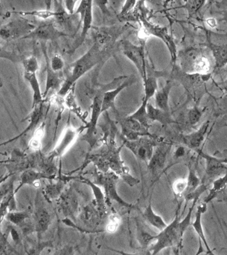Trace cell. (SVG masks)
<instances>
[{"mask_svg": "<svg viewBox=\"0 0 227 255\" xmlns=\"http://www.w3.org/2000/svg\"><path fill=\"white\" fill-rule=\"evenodd\" d=\"M198 200L199 199H195L193 201L192 205L189 209L186 216L181 221L179 218L180 207H178L172 222L167 225V226L161 231L159 234L155 235V243L149 249V255H158L161 251L165 249L181 244L185 231L191 225V217Z\"/></svg>", "mask_w": 227, "mask_h": 255, "instance_id": "1", "label": "cell"}, {"mask_svg": "<svg viewBox=\"0 0 227 255\" xmlns=\"http://www.w3.org/2000/svg\"><path fill=\"white\" fill-rule=\"evenodd\" d=\"M106 50L101 49V47L95 43L83 57L80 58L75 63H72L69 67V75L65 80L60 88L58 95L64 97L67 95L72 86L74 85L88 71L97 65L98 63L103 61V58L107 56Z\"/></svg>", "mask_w": 227, "mask_h": 255, "instance_id": "2", "label": "cell"}, {"mask_svg": "<svg viewBox=\"0 0 227 255\" xmlns=\"http://www.w3.org/2000/svg\"><path fill=\"white\" fill-rule=\"evenodd\" d=\"M209 51L201 47H189L177 53L181 71L190 75H209L212 69Z\"/></svg>", "mask_w": 227, "mask_h": 255, "instance_id": "3", "label": "cell"}, {"mask_svg": "<svg viewBox=\"0 0 227 255\" xmlns=\"http://www.w3.org/2000/svg\"><path fill=\"white\" fill-rule=\"evenodd\" d=\"M93 177V180L92 181L98 186L103 187L108 205H111L112 201H115L125 209L133 208L132 204L123 200L117 193V185L119 177L113 171L103 173L96 170L94 173Z\"/></svg>", "mask_w": 227, "mask_h": 255, "instance_id": "4", "label": "cell"}, {"mask_svg": "<svg viewBox=\"0 0 227 255\" xmlns=\"http://www.w3.org/2000/svg\"><path fill=\"white\" fill-rule=\"evenodd\" d=\"M196 152L205 160V171L201 183L209 187L215 179L227 173V163L225 159L218 158L199 149Z\"/></svg>", "mask_w": 227, "mask_h": 255, "instance_id": "5", "label": "cell"}, {"mask_svg": "<svg viewBox=\"0 0 227 255\" xmlns=\"http://www.w3.org/2000/svg\"><path fill=\"white\" fill-rule=\"evenodd\" d=\"M35 28V26L27 19L18 18L0 27V37L5 41L23 39Z\"/></svg>", "mask_w": 227, "mask_h": 255, "instance_id": "6", "label": "cell"}, {"mask_svg": "<svg viewBox=\"0 0 227 255\" xmlns=\"http://www.w3.org/2000/svg\"><path fill=\"white\" fill-rule=\"evenodd\" d=\"M57 203L59 208L60 212L65 217V218L71 219L75 223L81 210L79 197L73 189H65L59 198L57 199Z\"/></svg>", "mask_w": 227, "mask_h": 255, "instance_id": "7", "label": "cell"}, {"mask_svg": "<svg viewBox=\"0 0 227 255\" xmlns=\"http://www.w3.org/2000/svg\"><path fill=\"white\" fill-rule=\"evenodd\" d=\"M151 137L147 135L133 141L123 138V145L128 148L137 159L144 161L147 165L157 145Z\"/></svg>", "mask_w": 227, "mask_h": 255, "instance_id": "8", "label": "cell"}, {"mask_svg": "<svg viewBox=\"0 0 227 255\" xmlns=\"http://www.w3.org/2000/svg\"><path fill=\"white\" fill-rule=\"evenodd\" d=\"M122 49L125 57L134 64L139 75L143 79L146 73L147 63L144 48L142 46L135 45L131 42L125 40L123 41Z\"/></svg>", "mask_w": 227, "mask_h": 255, "instance_id": "9", "label": "cell"}, {"mask_svg": "<svg viewBox=\"0 0 227 255\" xmlns=\"http://www.w3.org/2000/svg\"><path fill=\"white\" fill-rule=\"evenodd\" d=\"M67 34L58 29L54 23L51 22H43L35 27L23 39L41 40V41H55L59 38L66 36Z\"/></svg>", "mask_w": 227, "mask_h": 255, "instance_id": "10", "label": "cell"}, {"mask_svg": "<svg viewBox=\"0 0 227 255\" xmlns=\"http://www.w3.org/2000/svg\"><path fill=\"white\" fill-rule=\"evenodd\" d=\"M141 21L144 25L145 29L151 35L157 36L164 42L168 48L171 58V63H175L177 61V48L172 37L168 33L166 27H161L149 23L145 18H141Z\"/></svg>", "mask_w": 227, "mask_h": 255, "instance_id": "11", "label": "cell"}, {"mask_svg": "<svg viewBox=\"0 0 227 255\" xmlns=\"http://www.w3.org/2000/svg\"><path fill=\"white\" fill-rule=\"evenodd\" d=\"M33 223L35 233H37L38 241H41L51 223V215L47 208L41 203L36 202L33 214Z\"/></svg>", "mask_w": 227, "mask_h": 255, "instance_id": "12", "label": "cell"}, {"mask_svg": "<svg viewBox=\"0 0 227 255\" xmlns=\"http://www.w3.org/2000/svg\"><path fill=\"white\" fill-rule=\"evenodd\" d=\"M43 113L44 103L39 104V105L33 108L31 113L23 120V121H29V124H28L26 128L21 133H19V135H16L15 137H12V138H10L8 140L0 143V147L17 141L18 139L21 138L23 135H27L28 133L31 132V131L37 129L39 127L42 119H43Z\"/></svg>", "mask_w": 227, "mask_h": 255, "instance_id": "13", "label": "cell"}, {"mask_svg": "<svg viewBox=\"0 0 227 255\" xmlns=\"http://www.w3.org/2000/svg\"><path fill=\"white\" fill-rule=\"evenodd\" d=\"M171 145L168 143H161L155 147L152 156L147 163L151 173L157 175L164 169L167 155L170 151Z\"/></svg>", "mask_w": 227, "mask_h": 255, "instance_id": "14", "label": "cell"}, {"mask_svg": "<svg viewBox=\"0 0 227 255\" xmlns=\"http://www.w3.org/2000/svg\"><path fill=\"white\" fill-rule=\"evenodd\" d=\"M78 134H79V131L77 129L67 128L62 135L59 142L54 147L53 150L47 155V156L53 160L57 157H61L71 146Z\"/></svg>", "mask_w": 227, "mask_h": 255, "instance_id": "15", "label": "cell"}, {"mask_svg": "<svg viewBox=\"0 0 227 255\" xmlns=\"http://www.w3.org/2000/svg\"><path fill=\"white\" fill-rule=\"evenodd\" d=\"M5 219L9 222L19 227L23 234L26 236L35 232L33 220L30 218L27 211H10L6 215Z\"/></svg>", "mask_w": 227, "mask_h": 255, "instance_id": "16", "label": "cell"}, {"mask_svg": "<svg viewBox=\"0 0 227 255\" xmlns=\"http://www.w3.org/2000/svg\"><path fill=\"white\" fill-rule=\"evenodd\" d=\"M77 177L69 175H62L55 182H51L46 185L43 190L44 197L47 201H57L65 190L66 185L69 181Z\"/></svg>", "mask_w": 227, "mask_h": 255, "instance_id": "17", "label": "cell"}, {"mask_svg": "<svg viewBox=\"0 0 227 255\" xmlns=\"http://www.w3.org/2000/svg\"><path fill=\"white\" fill-rule=\"evenodd\" d=\"M210 126V121L205 122L196 131L193 132L183 135V141L185 146L188 149L194 150L195 152L200 149L201 145H202L205 139L207 132Z\"/></svg>", "mask_w": 227, "mask_h": 255, "instance_id": "18", "label": "cell"}, {"mask_svg": "<svg viewBox=\"0 0 227 255\" xmlns=\"http://www.w3.org/2000/svg\"><path fill=\"white\" fill-rule=\"evenodd\" d=\"M163 72L155 71L151 68L148 63H146V73L143 78V86H144V99L143 101L148 103V101L153 96L155 95L157 91V79L163 77Z\"/></svg>", "mask_w": 227, "mask_h": 255, "instance_id": "19", "label": "cell"}, {"mask_svg": "<svg viewBox=\"0 0 227 255\" xmlns=\"http://www.w3.org/2000/svg\"><path fill=\"white\" fill-rule=\"evenodd\" d=\"M80 180L83 181L85 184L89 185L93 191L94 196H95V203L96 209L99 213L100 218L101 220L105 218L107 215V203L106 200L105 193L103 192L101 187L98 186L93 181L90 180L89 179L83 176H79Z\"/></svg>", "mask_w": 227, "mask_h": 255, "instance_id": "20", "label": "cell"}, {"mask_svg": "<svg viewBox=\"0 0 227 255\" xmlns=\"http://www.w3.org/2000/svg\"><path fill=\"white\" fill-rule=\"evenodd\" d=\"M42 48H43V52L45 58L46 71H47L45 89L43 93V97L45 98L51 90H58L59 89L63 80L60 77L59 73H56L52 70L51 66H50V61L49 57H48L45 46H42Z\"/></svg>", "mask_w": 227, "mask_h": 255, "instance_id": "21", "label": "cell"}, {"mask_svg": "<svg viewBox=\"0 0 227 255\" xmlns=\"http://www.w3.org/2000/svg\"><path fill=\"white\" fill-rule=\"evenodd\" d=\"M42 179H49L53 180L49 176L46 175L45 173L41 172L33 168L25 169L22 171L20 175V180L19 185L15 189V194L19 191V189L25 186V185H31V186H35L36 183L39 182Z\"/></svg>", "mask_w": 227, "mask_h": 255, "instance_id": "22", "label": "cell"}, {"mask_svg": "<svg viewBox=\"0 0 227 255\" xmlns=\"http://www.w3.org/2000/svg\"><path fill=\"white\" fill-rule=\"evenodd\" d=\"M77 219H79L82 223L89 228L97 226L99 225L100 221H101L94 202L81 207V212Z\"/></svg>", "mask_w": 227, "mask_h": 255, "instance_id": "23", "label": "cell"}, {"mask_svg": "<svg viewBox=\"0 0 227 255\" xmlns=\"http://www.w3.org/2000/svg\"><path fill=\"white\" fill-rule=\"evenodd\" d=\"M207 48L214 62V69H221L227 65V43L218 45L209 41Z\"/></svg>", "mask_w": 227, "mask_h": 255, "instance_id": "24", "label": "cell"}, {"mask_svg": "<svg viewBox=\"0 0 227 255\" xmlns=\"http://www.w3.org/2000/svg\"><path fill=\"white\" fill-rule=\"evenodd\" d=\"M207 211V204L205 203H201L197 207V211L195 213V219L194 222L191 223V225L194 229L195 232L198 235L199 239L202 241L203 244H204L205 249H206L207 253L208 255H215L212 250H211L209 247L208 243H207L206 237H205L204 230H203L202 221V215L203 213L206 212Z\"/></svg>", "mask_w": 227, "mask_h": 255, "instance_id": "25", "label": "cell"}, {"mask_svg": "<svg viewBox=\"0 0 227 255\" xmlns=\"http://www.w3.org/2000/svg\"><path fill=\"white\" fill-rule=\"evenodd\" d=\"M173 84L171 81H167L164 86L157 90L155 94V105L156 107L165 113H170L169 110V94L172 89Z\"/></svg>", "mask_w": 227, "mask_h": 255, "instance_id": "26", "label": "cell"}, {"mask_svg": "<svg viewBox=\"0 0 227 255\" xmlns=\"http://www.w3.org/2000/svg\"><path fill=\"white\" fill-rule=\"evenodd\" d=\"M23 76L33 91V103H32V109H33L39 104L44 103L43 93L41 92L37 73H24Z\"/></svg>", "mask_w": 227, "mask_h": 255, "instance_id": "27", "label": "cell"}, {"mask_svg": "<svg viewBox=\"0 0 227 255\" xmlns=\"http://www.w3.org/2000/svg\"><path fill=\"white\" fill-rule=\"evenodd\" d=\"M133 83V79H127L119 87L115 88L114 89L108 91L104 93L103 104H102L101 113H103L106 112L108 109L114 107V102L115 98L120 92L122 91L123 89L126 88L127 86L131 85Z\"/></svg>", "mask_w": 227, "mask_h": 255, "instance_id": "28", "label": "cell"}, {"mask_svg": "<svg viewBox=\"0 0 227 255\" xmlns=\"http://www.w3.org/2000/svg\"><path fill=\"white\" fill-rule=\"evenodd\" d=\"M141 215L147 224L158 229L159 231H162L167 226V223L165 222L162 217L156 214L153 211L151 203L147 205L146 208L141 213Z\"/></svg>", "mask_w": 227, "mask_h": 255, "instance_id": "29", "label": "cell"}, {"mask_svg": "<svg viewBox=\"0 0 227 255\" xmlns=\"http://www.w3.org/2000/svg\"><path fill=\"white\" fill-rule=\"evenodd\" d=\"M227 173L223 175V176L219 177L218 179H215V180L213 181L212 183V187H211V189L209 190L208 195H207V197L204 199L203 203H205V204L207 205L211 201L214 200L220 193L224 191L225 189H227Z\"/></svg>", "mask_w": 227, "mask_h": 255, "instance_id": "30", "label": "cell"}, {"mask_svg": "<svg viewBox=\"0 0 227 255\" xmlns=\"http://www.w3.org/2000/svg\"><path fill=\"white\" fill-rule=\"evenodd\" d=\"M147 112L150 121L159 122L163 125H167L172 123L170 113H165L158 108L153 107L151 104L147 103Z\"/></svg>", "mask_w": 227, "mask_h": 255, "instance_id": "31", "label": "cell"}, {"mask_svg": "<svg viewBox=\"0 0 227 255\" xmlns=\"http://www.w3.org/2000/svg\"><path fill=\"white\" fill-rule=\"evenodd\" d=\"M83 29L81 36H80L79 41L75 47V50L77 49L85 40L86 36L90 29L92 27V23H93V1H90L89 5L86 10L85 17L83 20Z\"/></svg>", "mask_w": 227, "mask_h": 255, "instance_id": "32", "label": "cell"}, {"mask_svg": "<svg viewBox=\"0 0 227 255\" xmlns=\"http://www.w3.org/2000/svg\"><path fill=\"white\" fill-rule=\"evenodd\" d=\"M136 223V237L137 241L141 248L146 249L155 241V235L151 234L141 226L139 221L135 220Z\"/></svg>", "mask_w": 227, "mask_h": 255, "instance_id": "33", "label": "cell"}, {"mask_svg": "<svg viewBox=\"0 0 227 255\" xmlns=\"http://www.w3.org/2000/svg\"><path fill=\"white\" fill-rule=\"evenodd\" d=\"M146 102H142L140 107L139 109L133 113L132 115L129 116L128 118L134 120L137 123L140 124L143 128L148 130L149 128L150 127V120L148 117L147 112V105Z\"/></svg>", "mask_w": 227, "mask_h": 255, "instance_id": "34", "label": "cell"}, {"mask_svg": "<svg viewBox=\"0 0 227 255\" xmlns=\"http://www.w3.org/2000/svg\"><path fill=\"white\" fill-rule=\"evenodd\" d=\"M187 189L183 195L191 194L196 191L201 184V180L197 174L195 167L189 165L188 176L187 177Z\"/></svg>", "mask_w": 227, "mask_h": 255, "instance_id": "35", "label": "cell"}, {"mask_svg": "<svg viewBox=\"0 0 227 255\" xmlns=\"http://www.w3.org/2000/svg\"><path fill=\"white\" fill-rule=\"evenodd\" d=\"M44 128L45 125L44 124L39 126L34 132L33 137H31L27 149H31L35 151V152L39 151L41 148V139L43 138L44 134Z\"/></svg>", "mask_w": 227, "mask_h": 255, "instance_id": "36", "label": "cell"}, {"mask_svg": "<svg viewBox=\"0 0 227 255\" xmlns=\"http://www.w3.org/2000/svg\"><path fill=\"white\" fill-rule=\"evenodd\" d=\"M204 113L205 109H201L198 106L195 105L191 108L187 113V119H188L189 125L192 127L197 125L200 122Z\"/></svg>", "mask_w": 227, "mask_h": 255, "instance_id": "37", "label": "cell"}, {"mask_svg": "<svg viewBox=\"0 0 227 255\" xmlns=\"http://www.w3.org/2000/svg\"><path fill=\"white\" fill-rule=\"evenodd\" d=\"M207 3L206 1H185V5H183V7L187 10L188 13L189 17H195L198 13L199 10L201 9Z\"/></svg>", "mask_w": 227, "mask_h": 255, "instance_id": "38", "label": "cell"}, {"mask_svg": "<svg viewBox=\"0 0 227 255\" xmlns=\"http://www.w3.org/2000/svg\"><path fill=\"white\" fill-rule=\"evenodd\" d=\"M53 243L51 241H37L35 245H32L27 251V255H41L45 249L53 247Z\"/></svg>", "mask_w": 227, "mask_h": 255, "instance_id": "39", "label": "cell"}, {"mask_svg": "<svg viewBox=\"0 0 227 255\" xmlns=\"http://www.w3.org/2000/svg\"><path fill=\"white\" fill-rule=\"evenodd\" d=\"M21 63L23 65L24 73H37L39 69V63H38L37 57L35 55L25 58Z\"/></svg>", "mask_w": 227, "mask_h": 255, "instance_id": "40", "label": "cell"}, {"mask_svg": "<svg viewBox=\"0 0 227 255\" xmlns=\"http://www.w3.org/2000/svg\"><path fill=\"white\" fill-rule=\"evenodd\" d=\"M0 59L8 60L13 63H22L24 58L14 51H8L0 45Z\"/></svg>", "mask_w": 227, "mask_h": 255, "instance_id": "41", "label": "cell"}, {"mask_svg": "<svg viewBox=\"0 0 227 255\" xmlns=\"http://www.w3.org/2000/svg\"><path fill=\"white\" fill-rule=\"evenodd\" d=\"M17 13L23 16H35V17L43 19H47L50 17H54V15H55L54 11L50 9H47V8L45 10H37V11H19L17 12Z\"/></svg>", "mask_w": 227, "mask_h": 255, "instance_id": "42", "label": "cell"}, {"mask_svg": "<svg viewBox=\"0 0 227 255\" xmlns=\"http://www.w3.org/2000/svg\"><path fill=\"white\" fill-rule=\"evenodd\" d=\"M187 179L181 178L177 179L173 183L172 189L174 194L177 197L184 195L187 189Z\"/></svg>", "mask_w": 227, "mask_h": 255, "instance_id": "43", "label": "cell"}, {"mask_svg": "<svg viewBox=\"0 0 227 255\" xmlns=\"http://www.w3.org/2000/svg\"><path fill=\"white\" fill-rule=\"evenodd\" d=\"M120 223V217L117 213L114 212L110 215L109 222L106 227V230L109 233H114L117 230Z\"/></svg>", "mask_w": 227, "mask_h": 255, "instance_id": "44", "label": "cell"}, {"mask_svg": "<svg viewBox=\"0 0 227 255\" xmlns=\"http://www.w3.org/2000/svg\"><path fill=\"white\" fill-rule=\"evenodd\" d=\"M50 66H51L53 71L59 73L65 67V62H64L61 56L55 55L52 57L51 61H50Z\"/></svg>", "mask_w": 227, "mask_h": 255, "instance_id": "45", "label": "cell"}, {"mask_svg": "<svg viewBox=\"0 0 227 255\" xmlns=\"http://www.w3.org/2000/svg\"><path fill=\"white\" fill-rule=\"evenodd\" d=\"M75 247L67 245L61 249H58L53 255H75Z\"/></svg>", "mask_w": 227, "mask_h": 255, "instance_id": "46", "label": "cell"}, {"mask_svg": "<svg viewBox=\"0 0 227 255\" xmlns=\"http://www.w3.org/2000/svg\"><path fill=\"white\" fill-rule=\"evenodd\" d=\"M219 87H220L221 89L224 92V97L223 98L222 103L224 104L225 107L223 111L219 112L218 115H217V117L222 116L223 113L227 110V79L225 80V81H223L222 83L220 84Z\"/></svg>", "mask_w": 227, "mask_h": 255, "instance_id": "47", "label": "cell"}, {"mask_svg": "<svg viewBox=\"0 0 227 255\" xmlns=\"http://www.w3.org/2000/svg\"><path fill=\"white\" fill-rule=\"evenodd\" d=\"M186 154L187 147L179 145V146H177L176 148H175L174 152H173V157H174L175 159H179L183 158Z\"/></svg>", "mask_w": 227, "mask_h": 255, "instance_id": "48", "label": "cell"}, {"mask_svg": "<svg viewBox=\"0 0 227 255\" xmlns=\"http://www.w3.org/2000/svg\"><path fill=\"white\" fill-rule=\"evenodd\" d=\"M64 6L65 7V9L67 10L68 13L73 15L74 11H75V3L77 1H72V0H67V1H63Z\"/></svg>", "mask_w": 227, "mask_h": 255, "instance_id": "49", "label": "cell"}, {"mask_svg": "<svg viewBox=\"0 0 227 255\" xmlns=\"http://www.w3.org/2000/svg\"><path fill=\"white\" fill-rule=\"evenodd\" d=\"M105 248L106 249H107V250H109L110 251H112V252L116 253V254L119 255H140L138 254H134V253H129L125 252V251L118 250V249H115L111 248V247H105Z\"/></svg>", "mask_w": 227, "mask_h": 255, "instance_id": "50", "label": "cell"}, {"mask_svg": "<svg viewBox=\"0 0 227 255\" xmlns=\"http://www.w3.org/2000/svg\"><path fill=\"white\" fill-rule=\"evenodd\" d=\"M216 7L221 10H227V0L215 1Z\"/></svg>", "mask_w": 227, "mask_h": 255, "instance_id": "51", "label": "cell"}, {"mask_svg": "<svg viewBox=\"0 0 227 255\" xmlns=\"http://www.w3.org/2000/svg\"><path fill=\"white\" fill-rule=\"evenodd\" d=\"M207 23L211 27H215L217 25V20L214 18H209L207 20Z\"/></svg>", "mask_w": 227, "mask_h": 255, "instance_id": "52", "label": "cell"}, {"mask_svg": "<svg viewBox=\"0 0 227 255\" xmlns=\"http://www.w3.org/2000/svg\"><path fill=\"white\" fill-rule=\"evenodd\" d=\"M221 15L222 17L220 19V21H223L227 23V10H221Z\"/></svg>", "mask_w": 227, "mask_h": 255, "instance_id": "53", "label": "cell"}, {"mask_svg": "<svg viewBox=\"0 0 227 255\" xmlns=\"http://www.w3.org/2000/svg\"><path fill=\"white\" fill-rule=\"evenodd\" d=\"M0 155H2V156H7V153L3 152V151H0Z\"/></svg>", "mask_w": 227, "mask_h": 255, "instance_id": "54", "label": "cell"}, {"mask_svg": "<svg viewBox=\"0 0 227 255\" xmlns=\"http://www.w3.org/2000/svg\"><path fill=\"white\" fill-rule=\"evenodd\" d=\"M3 87V82H2L1 78H0V89Z\"/></svg>", "mask_w": 227, "mask_h": 255, "instance_id": "55", "label": "cell"}, {"mask_svg": "<svg viewBox=\"0 0 227 255\" xmlns=\"http://www.w3.org/2000/svg\"><path fill=\"white\" fill-rule=\"evenodd\" d=\"M227 115V110L224 113H223V115Z\"/></svg>", "mask_w": 227, "mask_h": 255, "instance_id": "56", "label": "cell"}, {"mask_svg": "<svg viewBox=\"0 0 227 255\" xmlns=\"http://www.w3.org/2000/svg\"><path fill=\"white\" fill-rule=\"evenodd\" d=\"M226 127H227V125L226 126Z\"/></svg>", "mask_w": 227, "mask_h": 255, "instance_id": "57", "label": "cell"}, {"mask_svg": "<svg viewBox=\"0 0 227 255\" xmlns=\"http://www.w3.org/2000/svg\"></svg>", "mask_w": 227, "mask_h": 255, "instance_id": "58", "label": "cell"}]
</instances>
